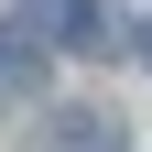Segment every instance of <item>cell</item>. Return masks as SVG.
I'll list each match as a JSON object with an SVG mask.
<instances>
[{
    "label": "cell",
    "instance_id": "cell-2",
    "mask_svg": "<svg viewBox=\"0 0 152 152\" xmlns=\"http://www.w3.org/2000/svg\"><path fill=\"white\" fill-rule=\"evenodd\" d=\"M44 152H120V120H109V109H54Z\"/></svg>",
    "mask_w": 152,
    "mask_h": 152
},
{
    "label": "cell",
    "instance_id": "cell-3",
    "mask_svg": "<svg viewBox=\"0 0 152 152\" xmlns=\"http://www.w3.org/2000/svg\"><path fill=\"white\" fill-rule=\"evenodd\" d=\"M33 87H44V54L11 33V44H0V98H33Z\"/></svg>",
    "mask_w": 152,
    "mask_h": 152
},
{
    "label": "cell",
    "instance_id": "cell-4",
    "mask_svg": "<svg viewBox=\"0 0 152 152\" xmlns=\"http://www.w3.org/2000/svg\"><path fill=\"white\" fill-rule=\"evenodd\" d=\"M22 11H44V22H54V11H65V0H22Z\"/></svg>",
    "mask_w": 152,
    "mask_h": 152
},
{
    "label": "cell",
    "instance_id": "cell-5",
    "mask_svg": "<svg viewBox=\"0 0 152 152\" xmlns=\"http://www.w3.org/2000/svg\"><path fill=\"white\" fill-rule=\"evenodd\" d=\"M141 44H152V33H141Z\"/></svg>",
    "mask_w": 152,
    "mask_h": 152
},
{
    "label": "cell",
    "instance_id": "cell-1",
    "mask_svg": "<svg viewBox=\"0 0 152 152\" xmlns=\"http://www.w3.org/2000/svg\"><path fill=\"white\" fill-rule=\"evenodd\" d=\"M54 44H65V54H120L130 22L109 11V0H65V11H54Z\"/></svg>",
    "mask_w": 152,
    "mask_h": 152
}]
</instances>
